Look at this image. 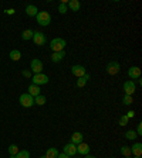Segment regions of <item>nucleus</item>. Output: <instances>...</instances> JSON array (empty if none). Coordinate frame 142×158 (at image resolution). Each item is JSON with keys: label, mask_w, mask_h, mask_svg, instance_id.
Here are the masks:
<instances>
[{"label": "nucleus", "mask_w": 142, "mask_h": 158, "mask_svg": "<svg viewBox=\"0 0 142 158\" xmlns=\"http://www.w3.org/2000/svg\"><path fill=\"white\" fill-rule=\"evenodd\" d=\"M63 152L65 155H68V157H74L75 154H77V145L75 144H73V143H68V144H65L63 147Z\"/></svg>", "instance_id": "9"}, {"label": "nucleus", "mask_w": 142, "mask_h": 158, "mask_svg": "<svg viewBox=\"0 0 142 158\" xmlns=\"http://www.w3.org/2000/svg\"><path fill=\"white\" fill-rule=\"evenodd\" d=\"M67 10H68L67 4H63V3L58 4V11H60L61 14H65V13H67Z\"/></svg>", "instance_id": "30"}, {"label": "nucleus", "mask_w": 142, "mask_h": 158, "mask_svg": "<svg viewBox=\"0 0 142 158\" xmlns=\"http://www.w3.org/2000/svg\"><path fill=\"white\" fill-rule=\"evenodd\" d=\"M82 140H84V136H82V133L80 131H75L71 134V143L75 144V145H78L80 143H82Z\"/></svg>", "instance_id": "14"}, {"label": "nucleus", "mask_w": 142, "mask_h": 158, "mask_svg": "<svg viewBox=\"0 0 142 158\" xmlns=\"http://www.w3.org/2000/svg\"><path fill=\"white\" fill-rule=\"evenodd\" d=\"M128 76L131 78V79H138L141 78V68L139 66H131L129 69H128Z\"/></svg>", "instance_id": "11"}, {"label": "nucleus", "mask_w": 142, "mask_h": 158, "mask_svg": "<svg viewBox=\"0 0 142 158\" xmlns=\"http://www.w3.org/2000/svg\"><path fill=\"white\" fill-rule=\"evenodd\" d=\"M9 57H10L11 61H20V58H22V52H20L19 50H13V51H10Z\"/></svg>", "instance_id": "21"}, {"label": "nucleus", "mask_w": 142, "mask_h": 158, "mask_svg": "<svg viewBox=\"0 0 142 158\" xmlns=\"http://www.w3.org/2000/svg\"><path fill=\"white\" fill-rule=\"evenodd\" d=\"M85 158H97V157H94V155H91V154H87Z\"/></svg>", "instance_id": "36"}, {"label": "nucleus", "mask_w": 142, "mask_h": 158, "mask_svg": "<svg viewBox=\"0 0 142 158\" xmlns=\"http://www.w3.org/2000/svg\"><path fill=\"white\" fill-rule=\"evenodd\" d=\"M58 154H60V152L57 151V148L56 147H51V148H49V150H47V152H45V157H47V158H57V157H58Z\"/></svg>", "instance_id": "20"}, {"label": "nucleus", "mask_w": 142, "mask_h": 158, "mask_svg": "<svg viewBox=\"0 0 142 158\" xmlns=\"http://www.w3.org/2000/svg\"><path fill=\"white\" fill-rule=\"evenodd\" d=\"M125 158H132V157H125Z\"/></svg>", "instance_id": "39"}, {"label": "nucleus", "mask_w": 142, "mask_h": 158, "mask_svg": "<svg viewBox=\"0 0 142 158\" xmlns=\"http://www.w3.org/2000/svg\"><path fill=\"white\" fill-rule=\"evenodd\" d=\"M67 4H68L67 7H70L71 11H78L81 9V3H80L78 0H70Z\"/></svg>", "instance_id": "18"}, {"label": "nucleus", "mask_w": 142, "mask_h": 158, "mask_svg": "<svg viewBox=\"0 0 142 158\" xmlns=\"http://www.w3.org/2000/svg\"><path fill=\"white\" fill-rule=\"evenodd\" d=\"M122 102H124L125 106H129V105H132V102H134V97H132V96L125 95V96H124V99H122Z\"/></svg>", "instance_id": "28"}, {"label": "nucleus", "mask_w": 142, "mask_h": 158, "mask_svg": "<svg viewBox=\"0 0 142 158\" xmlns=\"http://www.w3.org/2000/svg\"><path fill=\"white\" fill-rule=\"evenodd\" d=\"M31 81H33V85H37V86H40V85H47L49 83V76L44 74H36L33 75V78H31Z\"/></svg>", "instance_id": "3"}, {"label": "nucleus", "mask_w": 142, "mask_h": 158, "mask_svg": "<svg viewBox=\"0 0 142 158\" xmlns=\"http://www.w3.org/2000/svg\"><path fill=\"white\" fill-rule=\"evenodd\" d=\"M134 158H141V157H134Z\"/></svg>", "instance_id": "38"}, {"label": "nucleus", "mask_w": 142, "mask_h": 158, "mask_svg": "<svg viewBox=\"0 0 142 158\" xmlns=\"http://www.w3.org/2000/svg\"><path fill=\"white\" fill-rule=\"evenodd\" d=\"M33 34H34L33 30H24L22 33V40H24V41L31 40V38H33Z\"/></svg>", "instance_id": "22"}, {"label": "nucleus", "mask_w": 142, "mask_h": 158, "mask_svg": "<svg viewBox=\"0 0 142 158\" xmlns=\"http://www.w3.org/2000/svg\"><path fill=\"white\" fill-rule=\"evenodd\" d=\"M19 151H20V148L17 147L16 144H10V145H9V154H10V157H14Z\"/></svg>", "instance_id": "25"}, {"label": "nucleus", "mask_w": 142, "mask_h": 158, "mask_svg": "<svg viewBox=\"0 0 142 158\" xmlns=\"http://www.w3.org/2000/svg\"><path fill=\"white\" fill-rule=\"evenodd\" d=\"M40 158H47V157H45V155H41V157Z\"/></svg>", "instance_id": "37"}, {"label": "nucleus", "mask_w": 142, "mask_h": 158, "mask_svg": "<svg viewBox=\"0 0 142 158\" xmlns=\"http://www.w3.org/2000/svg\"><path fill=\"white\" fill-rule=\"evenodd\" d=\"M65 45H67V41L64 40V38H60L57 37L54 40H51L50 42V48L53 50V52H61L65 50Z\"/></svg>", "instance_id": "1"}, {"label": "nucleus", "mask_w": 142, "mask_h": 158, "mask_svg": "<svg viewBox=\"0 0 142 158\" xmlns=\"http://www.w3.org/2000/svg\"><path fill=\"white\" fill-rule=\"evenodd\" d=\"M57 158H71V157H68V155H65L63 152V154H58V157H57Z\"/></svg>", "instance_id": "35"}, {"label": "nucleus", "mask_w": 142, "mask_h": 158, "mask_svg": "<svg viewBox=\"0 0 142 158\" xmlns=\"http://www.w3.org/2000/svg\"><path fill=\"white\" fill-rule=\"evenodd\" d=\"M36 19H37L38 26L47 27L50 23H51V14H50L49 11H38L37 16H36Z\"/></svg>", "instance_id": "2"}, {"label": "nucleus", "mask_w": 142, "mask_h": 158, "mask_svg": "<svg viewBox=\"0 0 142 158\" xmlns=\"http://www.w3.org/2000/svg\"><path fill=\"white\" fill-rule=\"evenodd\" d=\"M136 134H138V136H142V123H139L138 127H136Z\"/></svg>", "instance_id": "31"}, {"label": "nucleus", "mask_w": 142, "mask_h": 158, "mask_svg": "<svg viewBox=\"0 0 142 158\" xmlns=\"http://www.w3.org/2000/svg\"><path fill=\"white\" fill-rule=\"evenodd\" d=\"M20 105L23 107H31L34 105V97L29 93H23L20 95Z\"/></svg>", "instance_id": "5"}, {"label": "nucleus", "mask_w": 142, "mask_h": 158, "mask_svg": "<svg viewBox=\"0 0 142 158\" xmlns=\"http://www.w3.org/2000/svg\"><path fill=\"white\" fill-rule=\"evenodd\" d=\"M38 13V9L34 6V4H29L26 7V14L29 16V17H36Z\"/></svg>", "instance_id": "17"}, {"label": "nucleus", "mask_w": 142, "mask_h": 158, "mask_svg": "<svg viewBox=\"0 0 142 158\" xmlns=\"http://www.w3.org/2000/svg\"><path fill=\"white\" fill-rule=\"evenodd\" d=\"M136 137H138V134H136L135 130H128V131L125 133V138L127 140H135Z\"/></svg>", "instance_id": "27"}, {"label": "nucleus", "mask_w": 142, "mask_h": 158, "mask_svg": "<svg viewBox=\"0 0 142 158\" xmlns=\"http://www.w3.org/2000/svg\"><path fill=\"white\" fill-rule=\"evenodd\" d=\"M23 76L31 78V72H30V71H23Z\"/></svg>", "instance_id": "34"}, {"label": "nucleus", "mask_w": 142, "mask_h": 158, "mask_svg": "<svg viewBox=\"0 0 142 158\" xmlns=\"http://www.w3.org/2000/svg\"><path fill=\"white\" fill-rule=\"evenodd\" d=\"M4 13H6V14H14V13H16V10H14V9H7V10H4Z\"/></svg>", "instance_id": "33"}, {"label": "nucleus", "mask_w": 142, "mask_h": 158, "mask_svg": "<svg viewBox=\"0 0 142 158\" xmlns=\"http://www.w3.org/2000/svg\"><path fill=\"white\" fill-rule=\"evenodd\" d=\"M27 90H29V95H31L33 96V97H36V96H38V95H41V92H40V86H37V85H33L31 83L30 86H29V89H27Z\"/></svg>", "instance_id": "16"}, {"label": "nucleus", "mask_w": 142, "mask_h": 158, "mask_svg": "<svg viewBox=\"0 0 142 158\" xmlns=\"http://www.w3.org/2000/svg\"><path fill=\"white\" fill-rule=\"evenodd\" d=\"M88 81H90V74H85L84 76L77 78V86H78V88H84Z\"/></svg>", "instance_id": "19"}, {"label": "nucleus", "mask_w": 142, "mask_h": 158, "mask_svg": "<svg viewBox=\"0 0 142 158\" xmlns=\"http://www.w3.org/2000/svg\"><path fill=\"white\" fill-rule=\"evenodd\" d=\"M90 145L85 143H80L78 145H77V152L81 155H87V154H90Z\"/></svg>", "instance_id": "12"}, {"label": "nucleus", "mask_w": 142, "mask_h": 158, "mask_svg": "<svg viewBox=\"0 0 142 158\" xmlns=\"http://www.w3.org/2000/svg\"><path fill=\"white\" fill-rule=\"evenodd\" d=\"M109 158H116V157H109Z\"/></svg>", "instance_id": "40"}, {"label": "nucleus", "mask_w": 142, "mask_h": 158, "mask_svg": "<svg viewBox=\"0 0 142 158\" xmlns=\"http://www.w3.org/2000/svg\"><path fill=\"white\" fill-rule=\"evenodd\" d=\"M10 158H30V152L27 150H22V151H19L14 157H10Z\"/></svg>", "instance_id": "24"}, {"label": "nucleus", "mask_w": 142, "mask_h": 158, "mask_svg": "<svg viewBox=\"0 0 142 158\" xmlns=\"http://www.w3.org/2000/svg\"><path fill=\"white\" fill-rule=\"evenodd\" d=\"M30 68H31V72H34V75L36 74H43V62H41L40 59H37V58L31 59Z\"/></svg>", "instance_id": "6"}, {"label": "nucleus", "mask_w": 142, "mask_h": 158, "mask_svg": "<svg viewBox=\"0 0 142 158\" xmlns=\"http://www.w3.org/2000/svg\"><path fill=\"white\" fill-rule=\"evenodd\" d=\"M120 69H121V65H120V62H116V61H111V62L107 65V68H105L107 74L111 75V76H114V75L118 74Z\"/></svg>", "instance_id": "4"}, {"label": "nucleus", "mask_w": 142, "mask_h": 158, "mask_svg": "<svg viewBox=\"0 0 142 158\" xmlns=\"http://www.w3.org/2000/svg\"><path fill=\"white\" fill-rule=\"evenodd\" d=\"M135 90H136V85H135L134 81H127L124 82V92L128 96H134Z\"/></svg>", "instance_id": "7"}, {"label": "nucleus", "mask_w": 142, "mask_h": 158, "mask_svg": "<svg viewBox=\"0 0 142 158\" xmlns=\"http://www.w3.org/2000/svg\"><path fill=\"white\" fill-rule=\"evenodd\" d=\"M34 105H38V106H43L45 105V96L44 95H38L34 97Z\"/></svg>", "instance_id": "23"}, {"label": "nucleus", "mask_w": 142, "mask_h": 158, "mask_svg": "<svg viewBox=\"0 0 142 158\" xmlns=\"http://www.w3.org/2000/svg\"><path fill=\"white\" fill-rule=\"evenodd\" d=\"M31 40L34 41V44L36 45H44L45 44V41H47V38H45V35L41 31H34V34H33V38Z\"/></svg>", "instance_id": "8"}, {"label": "nucleus", "mask_w": 142, "mask_h": 158, "mask_svg": "<svg viewBox=\"0 0 142 158\" xmlns=\"http://www.w3.org/2000/svg\"><path fill=\"white\" fill-rule=\"evenodd\" d=\"M125 116H127L128 119H132V117H135V112L134 110H129V112H128V114H125Z\"/></svg>", "instance_id": "32"}, {"label": "nucleus", "mask_w": 142, "mask_h": 158, "mask_svg": "<svg viewBox=\"0 0 142 158\" xmlns=\"http://www.w3.org/2000/svg\"><path fill=\"white\" fill-rule=\"evenodd\" d=\"M121 154L124 155V157H131V148H129V145H122V147H121Z\"/></svg>", "instance_id": "26"}, {"label": "nucleus", "mask_w": 142, "mask_h": 158, "mask_svg": "<svg viewBox=\"0 0 142 158\" xmlns=\"http://www.w3.org/2000/svg\"><path fill=\"white\" fill-rule=\"evenodd\" d=\"M128 121H129V119L124 114V116H121V117H120V121H118V123H120V126H127Z\"/></svg>", "instance_id": "29"}, {"label": "nucleus", "mask_w": 142, "mask_h": 158, "mask_svg": "<svg viewBox=\"0 0 142 158\" xmlns=\"http://www.w3.org/2000/svg\"><path fill=\"white\" fill-rule=\"evenodd\" d=\"M64 57H65V51H61V52H53V55H51V61L54 64H58L61 62L64 59Z\"/></svg>", "instance_id": "15"}, {"label": "nucleus", "mask_w": 142, "mask_h": 158, "mask_svg": "<svg viewBox=\"0 0 142 158\" xmlns=\"http://www.w3.org/2000/svg\"><path fill=\"white\" fill-rule=\"evenodd\" d=\"M131 154H134V157H141L142 155V144L135 143L134 145H131Z\"/></svg>", "instance_id": "13"}, {"label": "nucleus", "mask_w": 142, "mask_h": 158, "mask_svg": "<svg viewBox=\"0 0 142 158\" xmlns=\"http://www.w3.org/2000/svg\"><path fill=\"white\" fill-rule=\"evenodd\" d=\"M71 74L74 75V76H77V78H81L87 74V71L82 65H73L71 66Z\"/></svg>", "instance_id": "10"}]
</instances>
